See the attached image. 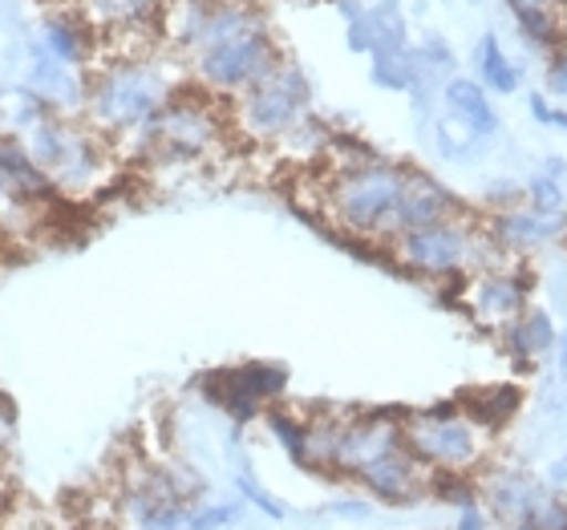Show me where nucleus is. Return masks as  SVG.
Wrapping results in <instances>:
<instances>
[{
  "label": "nucleus",
  "mask_w": 567,
  "mask_h": 530,
  "mask_svg": "<svg viewBox=\"0 0 567 530\" xmlns=\"http://www.w3.org/2000/svg\"><path fill=\"white\" fill-rule=\"evenodd\" d=\"M393 256V263L410 276H422V280H462L466 276H478L491 263L503 256L491 231H478V227L458 215V219H446V224H430L417 227V231H405V236L390 239L385 243Z\"/></svg>",
  "instance_id": "obj_5"
},
{
  "label": "nucleus",
  "mask_w": 567,
  "mask_h": 530,
  "mask_svg": "<svg viewBox=\"0 0 567 530\" xmlns=\"http://www.w3.org/2000/svg\"><path fill=\"white\" fill-rule=\"evenodd\" d=\"M178 85L166 77V70L151 58H118L90 73L85 94V122L102 138H138L158 110L171 102Z\"/></svg>",
  "instance_id": "obj_4"
},
{
  "label": "nucleus",
  "mask_w": 567,
  "mask_h": 530,
  "mask_svg": "<svg viewBox=\"0 0 567 530\" xmlns=\"http://www.w3.org/2000/svg\"><path fill=\"white\" fill-rule=\"evenodd\" d=\"M527 292H532V280L523 271H478L471 283V308L483 324L507 329L511 320L527 312Z\"/></svg>",
  "instance_id": "obj_14"
},
{
  "label": "nucleus",
  "mask_w": 567,
  "mask_h": 530,
  "mask_svg": "<svg viewBox=\"0 0 567 530\" xmlns=\"http://www.w3.org/2000/svg\"><path fill=\"white\" fill-rule=\"evenodd\" d=\"M532 114H535V122H544V126H559V131H567V114H564V110H551L539 94L532 97Z\"/></svg>",
  "instance_id": "obj_31"
},
{
  "label": "nucleus",
  "mask_w": 567,
  "mask_h": 530,
  "mask_svg": "<svg viewBox=\"0 0 567 530\" xmlns=\"http://www.w3.org/2000/svg\"><path fill=\"white\" fill-rule=\"evenodd\" d=\"M559 530H567V519H564V527H559Z\"/></svg>",
  "instance_id": "obj_37"
},
{
  "label": "nucleus",
  "mask_w": 567,
  "mask_h": 530,
  "mask_svg": "<svg viewBox=\"0 0 567 530\" xmlns=\"http://www.w3.org/2000/svg\"><path fill=\"white\" fill-rule=\"evenodd\" d=\"M236 498L239 502H248V507H256L260 515H268V519H276V522L288 519V507H284L268 486L256 482V474L251 470H236Z\"/></svg>",
  "instance_id": "obj_26"
},
{
  "label": "nucleus",
  "mask_w": 567,
  "mask_h": 530,
  "mask_svg": "<svg viewBox=\"0 0 567 530\" xmlns=\"http://www.w3.org/2000/svg\"><path fill=\"white\" fill-rule=\"evenodd\" d=\"M567 231L564 215H547L535 211L532 202L527 207H507L503 215H495L491 224V239H495L503 251H527V248H544L551 239H559Z\"/></svg>",
  "instance_id": "obj_15"
},
{
  "label": "nucleus",
  "mask_w": 567,
  "mask_h": 530,
  "mask_svg": "<svg viewBox=\"0 0 567 530\" xmlns=\"http://www.w3.org/2000/svg\"><path fill=\"white\" fill-rule=\"evenodd\" d=\"M527 199H532L535 211H547V215H564V190L551 175H535L527 183Z\"/></svg>",
  "instance_id": "obj_28"
},
{
  "label": "nucleus",
  "mask_w": 567,
  "mask_h": 530,
  "mask_svg": "<svg viewBox=\"0 0 567 530\" xmlns=\"http://www.w3.org/2000/svg\"><path fill=\"white\" fill-rule=\"evenodd\" d=\"M495 434L462 405H430L402 413V446L430 474H478L491 461Z\"/></svg>",
  "instance_id": "obj_6"
},
{
  "label": "nucleus",
  "mask_w": 567,
  "mask_h": 530,
  "mask_svg": "<svg viewBox=\"0 0 567 530\" xmlns=\"http://www.w3.org/2000/svg\"><path fill=\"white\" fill-rule=\"evenodd\" d=\"M49 114H58V110H49L29 85H9V90H0V134L24 138V134L33 131L37 122H45Z\"/></svg>",
  "instance_id": "obj_20"
},
{
  "label": "nucleus",
  "mask_w": 567,
  "mask_h": 530,
  "mask_svg": "<svg viewBox=\"0 0 567 530\" xmlns=\"http://www.w3.org/2000/svg\"><path fill=\"white\" fill-rule=\"evenodd\" d=\"M478 73H483V82L498 94H515L519 90V70L507 61V53L498 49V41L491 33L483 37V45H478Z\"/></svg>",
  "instance_id": "obj_23"
},
{
  "label": "nucleus",
  "mask_w": 567,
  "mask_h": 530,
  "mask_svg": "<svg viewBox=\"0 0 567 530\" xmlns=\"http://www.w3.org/2000/svg\"><path fill=\"white\" fill-rule=\"evenodd\" d=\"M547 90H551V94H564L567 97V53H559V58L551 61V73H547Z\"/></svg>",
  "instance_id": "obj_32"
},
{
  "label": "nucleus",
  "mask_w": 567,
  "mask_h": 530,
  "mask_svg": "<svg viewBox=\"0 0 567 530\" xmlns=\"http://www.w3.org/2000/svg\"><path fill=\"white\" fill-rule=\"evenodd\" d=\"M446 110H450V118L458 122L466 134H474V138H486V134L498 131V114L491 110V97H486L483 85L471 82V77H450Z\"/></svg>",
  "instance_id": "obj_19"
},
{
  "label": "nucleus",
  "mask_w": 567,
  "mask_h": 530,
  "mask_svg": "<svg viewBox=\"0 0 567 530\" xmlns=\"http://www.w3.org/2000/svg\"><path fill=\"white\" fill-rule=\"evenodd\" d=\"M37 49H41L45 58L58 61V65L82 70L85 61L94 58V29H90V21L73 17V12H58V17H49V21L41 24Z\"/></svg>",
  "instance_id": "obj_16"
},
{
  "label": "nucleus",
  "mask_w": 567,
  "mask_h": 530,
  "mask_svg": "<svg viewBox=\"0 0 567 530\" xmlns=\"http://www.w3.org/2000/svg\"><path fill=\"white\" fill-rule=\"evenodd\" d=\"M373 82L381 90H410L417 82V65L410 58V49H402V53H378L373 58Z\"/></svg>",
  "instance_id": "obj_24"
},
{
  "label": "nucleus",
  "mask_w": 567,
  "mask_h": 530,
  "mask_svg": "<svg viewBox=\"0 0 567 530\" xmlns=\"http://www.w3.org/2000/svg\"><path fill=\"white\" fill-rule=\"evenodd\" d=\"M190 53H195L199 90L224 97H239L280 61L272 33L264 29L260 17L248 12V4H227V0H215Z\"/></svg>",
  "instance_id": "obj_2"
},
{
  "label": "nucleus",
  "mask_w": 567,
  "mask_h": 530,
  "mask_svg": "<svg viewBox=\"0 0 567 530\" xmlns=\"http://www.w3.org/2000/svg\"><path fill=\"white\" fill-rule=\"evenodd\" d=\"M264 425H268V434L276 437V446L288 454V461L300 466V470H308V417L305 413L272 405V409L264 413Z\"/></svg>",
  "instance_id": "obj_22"
},
{
  "label": "nucleus",
  "mask_w": 567,
  "mask_h": 530,
  "mask_svg": "<svg viewBox=\"0 0 567 530\" xmlns=\"http://www.w3.org/2000/svg\"><path fill=\"white\" fill-rule=\"evenodd\" d=\"M118 507L131 530H231L244 519L239 498H207L199 478L178 466L134 470Z\"/></svg>",
  "instance_id": "obj_1"
},
{
  "label": "nucleus",
  "mask_w": 567,
  "mask_h": 530,
  "mask_svg": "<svg viewBox=\"0 0 567 530\" xmlns=\"http://www.w3.org/2000/svg\"><path fill=\"white\" fill-rule=\"evenodd\" d=\"M462 202L454 190H446L437 178L422 175V170H410L405 175L402 202H398V219H393V239L405 236V231H417V227L430 224H446V219H458Z\"/></svg>",
  "instance_id": "obj_13"
},
{
  "label": "nucleus",
  "mask_w": 567,
  "mask_h": 530,
  "mask_svg": "<svg viewBox=\"0 0 567 530\" xmlns=\"http://www.w3.org/2000/svg\"><path fill=\"white\" fill-rule=\"evenodd\" d=\"M486 502H491L486 507L491 519H498L507 530H515L523 522H532V515L544 507L547 495L539 490V482H535L532 474H503Z\"/></svg>",
  "instance_id": "obj_17"
},
{
  "label": "nucleus",
  "mask_w": 567,
  "mask_h": 530,
  "mask_svg": "<svg viewBox=\"0 0 567 530\" xmlns=\"http://www.w3.org/2000/svg\"><path fill=\"white\" fill-rule=\"evenodd\" d=\"M547 482H551V486H567V454L547 466Z\"/></svg>",
  "instance_id": "obj_33"
},
{
  "label": "nucleus",
  "mask_w": 567,
  "mask_h": 530,
  "mask_svg": "<svg viewBox=\"0 0 567 530\" xmlns=\"http://www.w3.org/2000/svg\"><path fill=\"white\" fill-rule=\"evenodd\" d=\"M405 175L410 166L378 158V154H361L353 163H337L324 175L320 190V207L344 236L373 239V243H390L393 219H398V202H402Z\"/></svg>",
  "instance_id": "obj_3"
},
{
  "label": "nucleus",
  "mask_w": 567,
  "mask_h": 530,
  "mask_svg": "<svg viewBox=\"0 0 567 530\" xmlns=\"http://www.w3.org/2000/svg\"><path fill=\"white\" fill-rule=\"evenodd\" d=\"M402 413L405 409H369L341 417V434H337V449H332V474L353 478L369 461L385 458L390 449L402 446Z\"/></svg>",
  "instance_id": "obj_11"
},
{
  "label": "nucleus",
  "mask_w": 567,
  "mask_h": 530,
  "mask_svg": "<svg viewBox=\"0 0 567 530\" xmlns=\"http://www.w3.org/2000/svg\"><path fill=\"white\" fill-rule=\"evenodd\" d=\"M353 482L365 490V498L385 502V507H417L422 498H430V470L405 446L369 461L365 470L353 474Z\"/></svg>",
  "instance_id": "obj_12"
},
{
  "label": "nucleus",
  "mask_w": 567,
  "mask_h": 530,
  "mask_svg": "<svg viewBox=\"0 0 567 530\" xmlns=\"http://www.w3.org/2000/svg\"><path fill=\"white\" fill-rule=\"evenodd\" d=\"M329 515L349 519V522H365L369 515H373V502H369V498H337L329 507Z\"/></svg>",
  "instance_id": "obj_29"
},
{
  "label": "nucleus",
  "mask_w": 567,
  "mask_h": 530,
  "mask_svg": "<svg viewBox=\"0 0 567 530\" xmlns=\"http://www.w3.org/2000/svg\"><path fill=\"white\" fill-rule=\"evenodd\" d=\"M231 122L248 142H280L308 122V82L292 61H276L231 106Z\"/></svg>",
  "instance_id": "obj_9"
},
{
  "label": "nucleus",
  "mask_w": 567,
  "mask_h": 530,
  "mask_svg": "<svg viewBox=\"0 0 567 530\" xmlns=\"http://www.w3.org/2000/svg\"><path fill=\"white\" fill-rule=\"evenodd\" d=\"M4 199H9V183L0 178V207H4Z\"/></svg>",
  "instance_id": "obj_35"
},
{
  "label": "nucleus",
  "mask_w": 567,
  "mask_h": 530,
  "mask_svg": "<svg viewBox=\"0 0 567 530\" xmlns=\"http://www.w3.org/2000/svg\"><path fill=\"white\" fill-rule=\"evenodd\" d=\"M556 353H559V377L567 381V329L559 332V341H556Z\"/></svg>",
  "instance_id": "obj_34"
},
{
  "label": "nucleus",
  "mask_w": 567,
  "mask_h": 530,
  "mask_svg": "<svg viewBox=\"0 0 567 530\" xmlns=\"http://www.w3.org/2000/svg\"><path fill=\"white\" fill-rule=\"evenodd\" d=\"M519 401H523L519 389H511V385H483V389H471L466 397H462V409L495 434V429H503V425L515 417Z\"/></svg>",
  "instance_id": "obj_21"
},
{
  "label": "nucleus",
  "mask_w": 567,
  "mask_h": 530,
  "mask_svg": "<svg viewBox=\"0 0 567 530\" xmlns=\"http://www.w3.org/2000/svg\"><path fill=\"white\" fill-rule=\"evenodd\" d=\"M515 17H519V29L532 37L535 45H547V49L559 45V37H564V33H559L556 17H547V9H519Z\"/></svg>",
  "instance_id": "obj_27"
},
{
  "label": "nucleus",
  "mask_w": 567,
  "mask_h": 530,
  "mask_svg": "<svg viewBox=\"0 0 567 530\" xmlns=\"http://www.w3.org/2000/svg\"><path fill=\"white\" fill-rule=\"evenodd\" d=\"M454 530H491V515H486L483 502H471V507H462Z\"/></svg>",
  "instance_id": "obj_30"
},
{
  "label": "nucleus",
  "mask_w": 567,
  "mask_h": 530,
  "mask_svg": "<svg viewBox=\"0 0 567 530\" xmlns=\"http://www.w3.org/2000/svg\"><path fill=\"white\" fill-rule=\"evenodd\" d=\"M507 353L515 356V365L519 368H527V365H535L544 353H551L556 349V341H559V329L551 324V316H547V308H527L519 320H511L507 324Z\"/></svg>",
  "instance_id": "obj_18"
},
{
  "label": "nucleus",
  "mask_w": 567,
  "mask_h": 530,
  "mask_svg": "<svg viewBox=\"0 0 567 530\" xmlns=\"http://www.w3.org/2000/svg\"><path fill=\"white\" fill-rule=\"evenodd\" d=\"M21 142H24V150L33 154V163L58 183L61 195L94 190L97 183H102V175H106L110 138H102V134L82 118L49 114V118L37 122Z\"/></svg>",
  "instance_id": "obj_7"
},
{
  "label": "nucleus",
  "mask_w": 567,
  "mask_h": 530,
  "mask_svg": "<svg viewBox=\"0 0 567 530\" xmlns=\"http://www.w3.org/2000/svg\"><path fill=\"white\" fill-rule=\"evenodd\" d=\"M227 122L207 90H175L171 102L158 110V118L138 134L142 154L154 163H195L224 142Z\"/></svg>",
  "instance_id": "obj_8"
},
{
  "label": "nucleus",
  "mask_w": 567,
  "mask_h": 530,
  "mask_svg": "<svg viewBox=\"0 0 567 530\" xmlns=\"http://www.w3.org/2000/svg\"><path fill=\"white\" fill-rule=\"evenodd\" d=\"M430 498H437V502H446L454 510L483 502L478 486H474V474H430Z\"/></svg>",
  "instance_id": "obj_25"
},
{
  "label": "nucleus",
  "mask_w": 567,
  "mask_h": 530,
  "mask_svg": "<svg viewBox=\"0 0 567 530\" xmlns=\"http://www.w3.org/2000/svg\"><path fill=\"white\" fill-rule=\"evenodd\" d=\"M203 393L212 405H219L224 413H231L236 422H251L280 405V397L288 393V368L272 365V361H248L239 368H219L203 381Z\"/></svg>",
  "instance_id": "obj_10"
},
{
  "label": "nucleus",
  "mask_w": 567,
  "mask_h": 530,
  "mask_svg": "<svg viewBox=\"0 0 567 530\" xmlns=\"http://www.w3.org/2000/svg\"><path fill=\"white\" fill-rule=\"evenodd\" d=\"M227 4H248V0H227Z\"/></svg>",
  "instance_id": "obj_36"
}]
</instances>
